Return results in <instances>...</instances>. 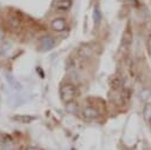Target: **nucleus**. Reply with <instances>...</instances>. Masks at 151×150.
Masks as SVG:
<instances>
[{
    "label": "nucleus",
    "mask_w": 151,
    "mask_h": 150,
    "mask_svg": "<svg viewBox=\"0 0 151 150\" xmlns=\"http://www.w3.org/2000/svg\"><path fill=\"white\" fill-rule=\"evenodd\" d=\"M79 91L78 89L76 87V85L73 84H65L60 87V94H61V98L64 102L68 103V102H72L77 96H78Z\"/></svg>",
    "instance_id": "f257e3e1"
},
{
    "label": "nucleus",
    "mask_w": 151,
    "mask_h": 150,
    "mask_svg": "<svg viewBox=\"0 0 151 150\" xmlns=\"http://www.w3.org/2000/svg\"><path fill=\"white\" fill-rule=\"evenodd\" d=\"M67 27V24H66V20L64 18H54L52 21H51V28L54 31V32H64Z\"/></svg>",
    "instance_id": "f03ea898"
},
{
    "label": "nucleus",
    "mask_w": 151,
    "mask_h": 150,
    "mask_svg": "<svg viewBox=\"0 0 151 150\" xmlns=\"http://www.w3.org/2000/svg\"><path fill=\"white\" fill-rule=\"evenodd\" d=\"M132 39H133V33H132V30H131L130 25H127L124 33H123V37H122V46L127 48L129 46H131Z\"/></svg>",
    "instance_id": "7ed1b4c3"
},
{
    "label": "nucleus",
    "mask_w": 151,
    "mask_h": 150,
    "mask_svg": "<svg viewBox=\"0 0 151 150\" xmlns=\"http://www.w3.org/2000/svg\"><path fill=\"white\" fill-rule=\"evenodd\" d=\"M72 5H73L72 0H57V1H54L53 7H54L57 11L66 12V11H68V9L72 7Z\"/></svg>",
    "instance_id": "20e7f679"
},
{
    "label": "nucleus",
    "mask_w": 151,
    "mask_h": 150,
    "mask_svg": "<svg viewBox=\"0 0 151 150\" xmlns=\"http://www.w3.org/2000/svg\"><path fill=\"white\" fill-rule=\"evenodd\" d=\"M54 46V39L51 35H45L40 39V47L44 51H48Z\"/></svg>",
    "instance_id": "39448f33"
},
{
    "label": "nucleus",
    "mask_w": 151,
    "mask_h": 150,
    "mask_svg": "<svg viewBox=\"0 0 151 150\" xmlns=\"http://www.w3.org/2000/svg\"><path fill=\"white\" fill-rule=\"evenodd\" d=\"M83 116L86 118V119H96L98 116H99V112L96 107H92V106H86L84 110H83Z\"/></svg>",
    "instance_id": "423d86ee"
},
{
    "label": "nucleus",
    "mask_w": 151,
    "mask_h": 150,
    "mask_svg": "<svg viewBox=\"0 0 151 150\" xmlns=\"http://www.w3.org/2000/svg\"><path fill=\"white\" fill-rule=\"evenodd\" d=\"M7 22H8L9 27L13 30H18L21 26V19L18 15H9L7 18Z\"/></svg>",
    "instance_id": "0eeeda50"
},
{
    "label": "nucleus",
    "mask_w": 151,
    "mask_h": 150,
    "mask_svg": "<svg viewBox=\"0 0 151 150\" xmlns=\"http://www.w3.org/2000/svg\"><path fill=\"white\" fill-rule=\"evenodd\" d=\"M138 97H139L140 102H143V103H147L149 99L151 98V89H149V87H143V89L139 91Z\"/></svg>",
    "instance_id": "6e6552de"
},
{
    "label": "nucleus",
    "mask_w": 151,
    "mask_h": 150,
    "mask_svg": "<svg viewBox=\"0 0 151 150\" xmlns=\"http://www.w3.org/2000/svg\"><path fill=\"white\" fill-rule=\"evenodd\" d=\"M143 118L145 120L146 124H150L151 123V103L147 102L145 103L144 105V109H143Z\"/></svg>",
    "instance_id": "1a4fd4ad"
},
{
    "label": "nucleus",
    "mask_w": 151,
    "mask_h": 150,
    "mask_svg": "<svg viewBox=\"0 0 151 150\" xmlns=\"http://www.w3.org/2000/svg\"><path fill=\"white\" fill-rule=\"evenodd\" d=\"M6 79H7L8 84H9L13 89H15V90H21V84H20L12 74H7V76H6Z\"/></svg>",
    "instance_id": "9d476101"
},
{
    "label": "nucleus",
    "mask_w": 151,
    "mask_h": 150,
    "mask_svg": "<svg viewBox=\"0 0 151 150\" xmlns=\"http://www.w3.org/2000/svg\"><path fill=\"white\" fill-rule=\"evenodd\" d=\"M66 110L70 112V113H76L78 112V104L76 102H68L66 103Z\"/></svg>",
    "instance_id": "9b49d317"
},
{
    "label": "nucleus",
    "mask_w": 151,
    "mask_h": 150,
    "mask_svg": "<svg viewBox=\"0 0 151 150\" xmlns=\"http://www.w3.org/2000/svg\"><path fill=\"white\" fill-rule=\"evenodd\" d=\"M14 119L20 122V123H31L32 120H34V117H32V116H15Z\"/></svg>",
    "instance_id": "f8f14e48"
},
{
    "label": "nucleus",
    "mask_w": 151,
    "mask_h": 150,
    "mask_svg": "<svg viewBox=\"0 0 151 150\" xmlns=\"http://www.w3.org/2000/svg\"><path fill=\"white\" fill-rule=\"evenodd\" d=\"M93 19H94V22H96V24H99V21H100V19H101V14H100V12H99V9H98L97 6H96L94 9H93Z\"/></svg>",
    "instance_id": "ddd939ff"
},
{
    "label": "nucleus",
    "mask_w": 151,
    "mask_h": 150,
    "mask_svg": "<svg viewBox=\"0 0 151 150\" xmlns=\"http://www.w3.org/2000/svg\"><path fill=\"white\" fill-rule=\"evenodd\" d=\"M146 51L151 56V32L149 33V35L146 38Z\"/></svg>",
    "instance_id": "4468645a"
},
{
    "label": "nucleus",
    "mask_w": 151,
    "mask_h": 150,
    "mask_svg": "<svg viewBox=\"0 0 151 150\" xmlns=\"http://www.w3.org/2000/svg\"><path fill=\"white\" fill-rule=\"evenodd\" d=\"M5 38V33H4V31L0 28V40H2Z\"/></svg>",
    "instance_id": "2eb2a0df"
},
{
    "label": "nucleus",
    "mask_w": 151,
    "mask_h": 150,
    "mask_svg": "<svg viewBox=\"0 0 151 150\" xmlns=\"http://www.w3.org/2000/svg\"><path fill=\"white\" fill-rule=\"evenodd\" d=\"M25 150H37L35 148H32V146H28V148H26Z\"/></svg>",
    "instance_id": "dca6fc26"
}]
</instances>
